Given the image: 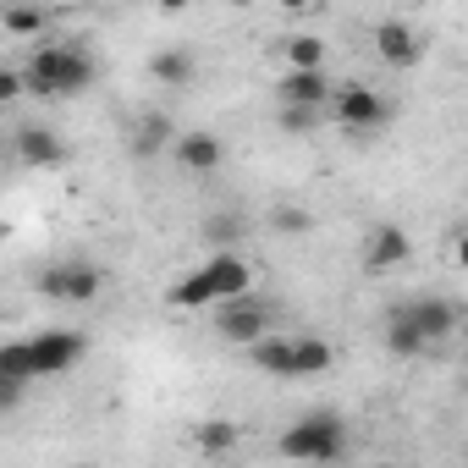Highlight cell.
<instances>
[{"instance_id":"17","label":"cell","mask_w":468,"mask_h":468,"mask_svg":"<svg viewBox=\"0 0 468 468\" xmlns=\"http://www.w3.org/2000/svg\"><path fill=\"white\" fill-rule=\"evenodd\" d=\"M243 231H249V220H243V215L220 209V215H209V220H204V243H209V249H238Z\"/></svg>"},{"instance_id":"23","label":"cell","mask_w":468,"mask_h":468,"mask_svg":"<svg viewBox=\"0 0 468 468\" xmlns=\"http://www.w3.org/2000/svg\"><path fill=\"white\" fill-rule=\"evenodd\" d=\"M271 226H276V231H309V215H303V209H276Z\"/></svg>"},{"instance_id":"3","label":"cell","mask_w":468,"mask_h":468,"mask_svg":"<svg viewBox=\"0 0 468 468\" xmlns=\"http://www.w3.org/2000/svg\"><path fill=\"white\" fill-rule=\"evenodd\" d=\"M249 364L276 375V380H309V375H325L336 364L331 342L325 336H254L249 342Z\"/></svg>"},{"instance_id":"27","label":"cell","mask_w":468,"mask_h":468,"mask_svg":"<svg viewBox=\"0 0 468 468\" xmlns=\"http://www.w3.org/2000/svg\"><path fill=\"white\" fill-rule=\"evenodd\" d=\"M160 12H171V17H176V12H187V0H160Z\"/></svg>"},{"instance_id":"8","label":"cell","mask_w":468,"mask_h":468,"mask_svg":"<svg viewBox=\"0 0 468 468\" xmlns=\"http://www.w3.org/2000/svg\"><path fill=\"white\" fill-rule=\"evenodd\" d=\"M215 309H220V314H215V331H220L226 342H238V347H249L254 336L271 331V303H260L254 292H238V298L215 303Z\"/></svg>"},{"instance_id":"1","label":"cell","mask_w":468,"mask_h":468,"mask_svg":"<svg viewBox=\"0 0 468 468\" xmlns=\"http://www.w3.org/2000/svg\"><path fill=\"white\" fill-rule=\"evenodd\" d=\"M89 353V336L83 331H39V336H23V342H0V380H17V386H34V380H50V375H67L72 364H83Z\"/></svg>"},{"instance_id":"29","label":"cell","mask_w":468,"mask_h":468,"mask_svg":"<svg viewBox=\"0 0 468 468\" xmlns=\"http://www.w3.org/2000/svg\"><path fill=\"white\" fill-rule=\"evenodd\" d=\"M226 6H254V0H226Z\"/></svg>"},{"instance_id":"15","label":"cell","mask_w":468,"mask_h":468,"mask_svg":"<svg viewBox=\"0 0 468 468\" xmlns=\"http://www.w3.org/2000/svg\"><path fill=\"white\" fill-rule=\"evenodd\" d=\"M171 138H176L171 116H144L138 133H133V154H138V160H154L160 149H171Z\"/></svg>"},{"instance_id":"30","label":"cell","mask_w":468,"mask_h":468,"mask_svg":"<svg viewBox=\"0 0 468 468\" xmlns=\"http://www.w3.org/2000/svg\"><path fill=\"white\" fill-rule=\"evenodd\" d=\"M0 165H6V149H0Z\"/></svg>"},{"instance_id":"12","label":"cell","mask_w":468,"mask_h":468,"mask_svg":"<svg viewBox=\"0 0 468 468\" xmlns=\"http://www.w3.org/2000/svg\"><path fill=\"white\" fill-rule=\"evenodd\" d=\"M375 56H380L386 67H413V61L424 56V39H419L408 23H380V28H375Z\"/></svg>"},{"instance_id":"20","label":"cell","mask_w":468,"mask_h":468,"mask_svg":"<svg viewBox=\"0 0 468 468\" xmlns=\"http://www.w3.org/2000/svg\"><path fill=\"white\" fill-rule=\"evenodd\" d=\"M45 6H6L0 12V28H6L12 39H34V34H45Z\"/></svg>"},{"instance_id":"11","label":"cell","mask_w":468,"mask_h":468,"mask_svg":"<svg viewBox=\"0 0 468 468\" xmlns=\"http://www.w3.org/2000/svg\"><path fill=\"white\" fill-rule=\"evenodd\" d=\"M171 160L187 171V176H204V171H215L220 160H226V144L215 138V133H182V138H171Z\"/></svg>"},{"instance_id":"5","label":"cell","mask_w":468,"mask_h":468,"mask_svg":"<svg viewBox=\"0 0 468 468\" xmlns=\"http://www.w3.org/2000/svg\"><path fill=\"white\" fill-rule=\"evenodd\" d=\"M276 452L282 457H303V463H336L347 452V424L336 413H309L276 441Z\"/></svg>"},{"instance_id":"28","label":"cell","mask_w":468,"mask_h":468,"mask_svg":"<svg viewBox=\"0 0 468 468\" xmlns=\"http://www.w3.org/2000/svg\"><path fill=\"white\" fill-rule=\"evenodd\" d=\"M6 238H12V226H6V220H0V243H6Z\"/></svg>"},{"instance_id":"18","label":"cell","mask_w":468,"mask_h":468,"mask_svg":"<svg viewBox=\"0 0 468 468\" xmlns=\"http://www.w3.org/2000/svg\"><path fill=\"white\" fill-rule=\"evenodd\" d=\"M149 72H154V83H165V89H182V83L193 78V56H187V50H160V56L149 61Z\"/></svg>"},{"instance_id":"22","label":"cell","mask_w":468,"mask_h":468,"mask_svg":"<svg viewBox=\"0 0 468 468\" xmlns=\"http://www.w3.org/2000/svg\"><path fill=\"white\" fill-rule=\"evenodd\" d=\"M320 122V105H282V127L287 133H309Z\"/></svg>"},{"instance_id":"16","label":"cell","mask_w":468,"mask_h":468,"mask_svg":"<svg viewBox=\"0 0 468 468\" xmlns=\"http://www.w3.org/2000/svg\"><path fill=\"white\" fill-rule=\"evenodd\" d=\"M386 347H391L397 358H424V336L413 331V320L402 314V303L386 314Z\"/></svg>"},{"instance_id":"6","label":"cell","mask_w":468,"mask_h":468,"mask_svg":"<svg viewBox=\"0 0 468 468\" xmlns=\"http://www.w3.org/2000/svg\"><path fill=\"white\" fill-rule=\"evenodd\" d=\"M39 292L50 303H94L105 292V271L89 265V260H61V265H50L39 276Z\"/></svg>"},{"instance_id":"21","label":"cell","mask_w":468,"mask_h":468,"mask_svg":"<svg viewBox=\"0 0 468 468\" xmlns=\"http://www.w3.org/2000/svg\"><path fill=\"white\" fill-rule=\"evenodd\" d=\"M287 67H325V39L292 34V39H287Z\"/></svg>"},{"instance_id":"10","label":"cell","mask_w":468,"mask_h":468,"mask_svg":"<svg viewBox=\"0 0 468 468\" xmlns=\"http://www.w3.org/2000/svg\"><path fill=\"white\" fill-rule=\"evenodd\" d=\"M413 260V238H408V231L402 226H375L369 231V238H364V265L380 276V271H397V265H408Z\"/></svg>"},{"instance_id":"13","label":"cell","mask_w":468,"mask_h":468,"mask_svg":"<svg viewBox=\"0 0 468 468\" xmlns=\"http://www.w3.org/2000/svg\"><path fill=\"white\" fill-rule=\"evenodd\" d=\"M325 100H331L325 67H287L282 72V105H325Z\"/></svg>"},{"instance_id":"14","label":"cell","mask_w":468,"mask_h":468,"mask_svg":"<svg viewBox=\"0 0 468 468\" xmlns=\"http://www.w3.org/2000/svg\"><path fill=\"white\" fill-rule=\"evenodd\" d=\"M17 154H23L28 165H39V171H56V165L67 160V144H61V133H50V127L28 122V127L17 133Z\"/></svg>"},{"instance_id":"19","label":"cell","mask_w":468,"mask_h":468,"mask_svg":"<svg viewBox=\"0 0 468 468\" xmlns=\"http://www.w3.org/2000/svg\"><path fill=\"white\" fill-rule=\"evenodd\" d=\"M193 446L198 452H231V446H238V424H231V419H204L198 430H193Z\"/></svg>"},{"instance_id":"4","label":"cell","mask_w":468,"mask_h":468,"mask_svg":"<svg viewBox=\"0 0 468 468\" xmlns=\"http://www.w3.org/2000/svg\"><path fill=\"white\" fill-rule=\"evenodd\" d=\"M89 83H94V61L78 45H45L23 67V89L39 100H67V94H83Z\"/></svg>"},{"instance_id":"2","label":"cell","mask_w":468,"mask_h":468,"mask_svg":"<svg viewBox=\"0 0 468 468\" xmlns=\"http://www.w3.org/2000/svg\"><path fill=\"white\" fill-rule=\"evenodd\" d=\"M238 292H254V265L243 254H231V249H215L198 271H187V276L171 282L165 303L187 314V309H215V303L238 298Z\"/></svg>"},{"instance_id":"24","label":"cell","mask_w":468,"mask_h":468,"mask_svg":"<svg viewBox=\"0 0 468 468\" xmlns=\"http://www.w3.org/2000/svg\"><path fill=\"white\" fill-rule=\"evenodd\" d=\"M23 94V72H12V67H0V105H12Z\"/></svg>"},{"instance_id":"9","label":"cell","mask_w":468,"mask_h":468,"mask_svg":"<svg viewBox=\"0 0 468 468\" xmlns=\"http://www.w3.org/2000/svg\"><path fill=\"white\" fill-rule=\"evenodd\" d=\"M402 314L413 320V331L424 336V347H435V342H446L452 331H457V303L452 298H413V303H402Z\"/></svg>"},{"instance_id":"25","label":"cell","mask_w":468,"mask_h":468,"mask_svg":"<svg viewBox=\"0 0 468 468\" xmlns=\"http://www.w3.org/2000/svg\"><path fill=\"white\" fill-rule=\"evenodd\" d=\"M23 391H28V386H17V380H0V413H6V408H17V402H23Z\"/></svg>"},{"instance_id":"7","label":"cell","mask_w":468,"mask_h":468,"mask_svg":"<svg viewBox=\"0 0 468 468\" xmlns=\"http://www.w3.org/2000/svg\"><path fill=\"white\" fill-rule=\"evenodd\" d=\"M325 105H331L336 127H347V133H375V127H386V116H391L386 94H375V89H364V83H342Z\"/></svg>"},{"instance_id":"26","label":"cell","mask_w":468,"mask_h":468,"mask_svg":"<svg viewBox=\"0 0 468 468\" xmlns=\"http://www.w3.org/2000/svg\"><path fill=\"white\" fill-rule=\"evenodd\" d=\"M276 6H282V12H309L314 0H276Z\"/></svg>"}]
</instances>
